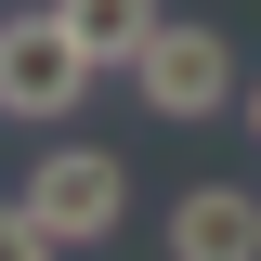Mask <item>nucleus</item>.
Listing matches in <instances>:
<instances>
[{
    "label": "nucleus",
    "instance_id": "nucleus-3",
    "mask_svg": "<svg viewBox=\"0 0 261 261\" xmlns=\"http://www.w3.org/2000/svg\"><path fill=\"white\" fill-rule=\"evenodd\" d=\"M92 79H105V65L53 27V0L0 27V118H39V130H53V118H79V105H92Z\"/></svg>",
    "mask_w": 261,
    "mask_h": 261
},
{
    "label": "nucleus",
    "instance_id": "nucleus-7",
    "mask_svg": "<svg viewBox=\"0 0 261 261\" xmlns=\"http://www.w3.org/2000/svg\"><path fill=\"white\" fill-rule=\"evenodd\" d=\"M235 105H248V144H261V79H248V92H235Z\"/></svg>",
    "mask_w": 261,
    "mask_h": 261
},
{
    "label": "nucleus",
    "instance_id": "nucleus-5",
    "mask_svg": "<svg viewBox=\"0 0 261 261\" xmlns=\"http://www.w3.org/2000/svg\"><path fill=\"white\" fill-rule=\"evenodd\" d=\"M53 27L79 39V53H92V65H130V53H144V39L170 27V0H53Z\"/></svg>",
    "mask_w": 261,
    "mask_h": 261
},
{
    "label": "nucleus",
    "instance_id": "nucleus-6",
    "mask_svg": "<svg viewBox=\"0 0 261 261\" xmlns=\"http://www.w3.org/2000/svg\"><path fill=\"white\" fill-rule=\"evenodd\" d=\"M0 261H65V248H53V235H39V222H27V209H13V196H0Z\"/></svg>",
    "mask_w": 261,
    "mask_h": 261
},
{
    "label": "nucleus",
    "instance_id": "nucleus-4",
    "mask_svg": "<svg viewBox=\"0 0 261 261\" xmlns=\"http://www.w3.org/2000/svg\"><path fill=\"white\" fill-rule=\"evenodd\" d=\"M170 261H261V196L248 183H183L170 196Z\"/></svg>",
    "mask_w": 261,
    "mask_h": 261
},
{
    "label": "nucleus",
    "instance_id": "nucleus-1",
    "mask_svg": "<svg viewBox=\"0 0 261 261\" xmlns=\"http://www.w3.org/2000/svg\"><path fill=\"white\" fill-rule=\"evenodd\" d=\"M13 209H27L53 248H105V235L130 222V170L105 157V144H53V157L13 183Z\"/></svg>",
    "mask_w": 261,
    "mask_h": 261
},
{
    "label": "nucleus",
    "instance_id": "nucleus-2",
    "mask_svg": "<svg viewBox=\"0 0 261 261\" xmlns=\"http://www.w3.org/2000/svg\"><path fill=\"white\" fill-rule=\"evenodd\" d=\"M130 92L157 105L170 130H196V118H222L248 79H235V39H222V27H183V13H170V27L130 53Z\"/></svg>",
    "mask_w": 261,
    "mask_h": 261
}]
</instances>
